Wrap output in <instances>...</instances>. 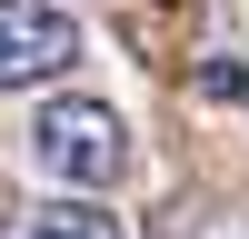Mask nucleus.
Here are the masks:
<instances>
[{"label":"nucleus","instance_id":"20e7f679","mask_svg":"<svg viewBox=\"0 0 249 239\" xmlns=\"http://www.w3.org/2000/svg\"><path fill=\"white\" fill-rule=\"evenodd\" d=\"M10 219H20V199H10V179H0V239H10Z\"/></svg>","mask_w":249,"mask_h":239},{"label":"nucleus","instance_id":"f257e3e1","mask_svg":"<svg viewBox=\"0 0 249 239\" xmlns=\"http://www.w3.org/2000/svg\"><path fill=\"white\" fill-rule=\"evenodd\" d=\"M30 170L60 179V189H120L140 170V139H130V120L110 100L70 90V100H40L30 110Z\"/></svg>","mask_w":249,"mask_h":239},{"label":"nucleus","instance_id":"f03ea898","mask_svg":"<svg viewBox=\"0 0 249 239\" xmlns=\"http://www.w3.org/2000/svg\"><path fill=\"white\" fill-rule=\"evenodd\" d=\"M80 60V20L60 0H0V90L20 80H60Z\"/></svg>","mask_w":249,"mask_h":239},{"label":"nucleus","instance_id":"7ed1b4c3","mask_svg":"<svg viewBox=\"0 0 249 239\" xmlns=\"http://www.w3.org/2000/svg\"><path fill=\"white\" fill-rule=\"evenodd\" d=\"M20 239H130V229H120L110 189H70V199H40Z\"/></svg>","mask_w":249,"mask_h":239}]
</instances>
